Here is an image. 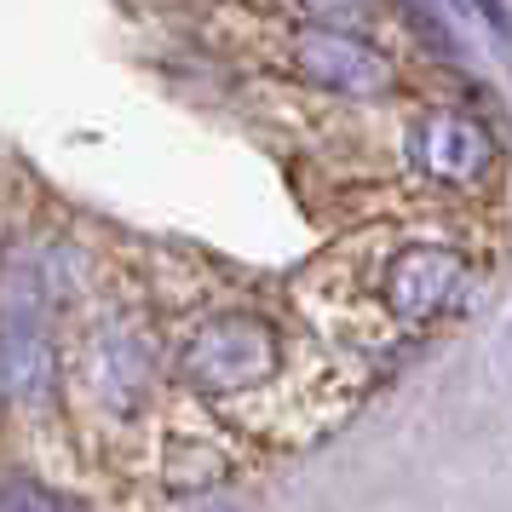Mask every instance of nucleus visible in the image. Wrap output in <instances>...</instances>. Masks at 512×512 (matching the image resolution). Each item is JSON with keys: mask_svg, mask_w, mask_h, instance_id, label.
I'll list each match as a JSON object with an SVG mask.
<instances>
[{"mask_svg": "<svg viewBox=\"0 0 512 512\" xmlns=\"http://www.w3.org/2000/svg\"><path fill=\"white\" fill-rule=\"evenodd\" d=\"M173 369L185 380V392L208 397V403H231V397H254L277 386L288 369V340L259 311H213L179 340Z\"/></svg>", "mask_w": 512, "mask_h": 512, "instance_id": "obj_1", "label": "nucleus"}, {"mask_svg": "<svg viewBox=\"0 0 512 512\" xmlns=\"http://www.w3.org/2000/svg\"><path fill=\"white\" fill-rule=\"evenodd\" d=\"M52 288L35 248H12L0 259V397H35L58 380V346H52Z\"/></svg>", "mask_w": 512, "mask_h": 512, "instance_id": "obj_2", "label": "nucleus"}, {"mask_svg": "<svg viewBox=\"0 0 512 512\" xmlns=\"http://www.w3.org/2000/svg\"><path fill=\"white\" fill-rule=\"evenodd\" d=\"M75 386L110 426H133L156 397V334L139 311H98L75 346Z\"/></svg>", "mask_w": 512, "mask_h": 512, "instance_id": "obj_3", "label": "nucleus"}, {"mask_svg": "<svg viewBox=\"0 0 512 512\" xmlns=\"http://www.w3.org/2000/svg\"><path fill=\"white\" fill-rule=\"evenodd\" d=\"M282 64L300 75L305 87L351 98V104H380V98L397 93V64L340 24H311V18H300V24L282 35Z\"/></svg>", "mask_w": 512, "mask_h": 512, "instance_id": "obj_4", "label": "nucleus"}, {"mask_svg": "<svg viewBox=\"0 0 512 512\" xmlns=\"http://www.w3.org/2000/svg\"><path fill=\"white\" fill-rule=\"evenodd\" d=\"M380 305L397 328H426L472 300V259L443 242H403L380 265Z\"/></svg>", "mask_w": 512, "mask_h": 512, "instance_id": "obj_5", "label": "nucleus"}, {"mask_svg": "<svg viewBox=\"0 0 512 512\" xmlns=\"http://www.w3.org/2000/svg\"><path fill=\"white\" fill-rule=\"evenodd\" d=\"M409 156H415L420 179L449 190H472L495 167V139H489L484 121L466 116V110H432V116L415 121Z\"/></svg>", "mask_w": 512, "mask_h": 512, "instance_id": "obj_6", "label": "nucleus"}, {"mask_svg": "<svg viewBox=\"0 0 512 512\" xmlns=\"http://www.w3.org/2000/svg\"><path fill=\"white\" fill-rule=\"evenodd\" d=\"M0 512H75L70 495L35 484V478H6L0 484Z\"/></svg>", "mask_w": 512, "mask_h": 512, "instance_id": "obj_7", "label": "nucleus"}, {"mask_svg": "<svg viewBox=\"0 0 512 512\" xmlns=\"http://www.w3.org/2000/svg\"><path fill=\"white\" fill-rule=\"evenodd\" d=\"M369 6L374 0H300V12L311 24H340V29H351L357 18H369Z\"/></svg>", "mask_w": 512, "mask_h": 512, "instance_id": "obj_8", "label": "nucleus"}, {"mask_svg": "<svg viewBox=\"0 0 512 512\" xmlns=\"http://www.w3.org/2000/svg\"><path fill=\"white\" fill-rule=\"evenodd\" d=\"M466 6H478V12L489 18V29H495V35L507 29V12H501V0H466Z\"/></svg>", "mask_w": 512, "mask_h": 512, "instance_id": "obj_9", "label": "nucleus"}, {"mask_svg": "<svg viewBox=\"0 0 512 512\" xmlns=\"http://www.w3.org/2000/svg\"><path fill=\"white\" fill-rule=\"evenodd\" d=\"M196 512H236V507H225V501H219V507H196Z\"/></svg>", "mask_w": 512, "mask_h": 512, "instance_id": "obj_10", "label": "nucleus"}]
</instances>
